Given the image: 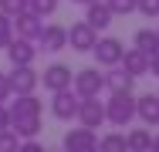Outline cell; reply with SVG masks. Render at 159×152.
Masks as SVG:
<instances>
[{"label": "cell", "mask_w": 159, "mask_h": 152, "mask_svg": "<svg viewBox=\"0 0 159 152\" xmlns=\"http://www.w3.org/2000/svg\"><path fill=\"white\" fill-rule=\"evenodd\" d=\"M14 98L17 101L7 105V112H10V132L17 139H37V132H41V112H44L37 91L34 95H14Z\"/></svg>", "instance_id": "obj_1"}, {"label": "cell", "mask_w": 159, "mask_h": 152, "mask_svg": "<svg viewBox=\"0 0 159 152\" xmlns=\"http://www.w3.org/2000/svg\"><path fill=\"white\" fill-rule=\"evenodd\" d=\"M135 118V98L132 91H112L105 101V122H112L115 128H129Z\"/></svg>", "instance_id": "obj_2"}, {"label": "cell", "mask_w": 159, "mask_h": 152, "mask_svg": "<svg viewBox=\"0 0 159 152\" xmlns=\"http://www.w3.org/2000/svg\"><path fill=\"white\" fill-rule=\"evenodd\" d=\"M71 88L78 91V98H102L105 74H102L98 68H81V71H75V78H71Z\"/></svg>", "instance_id": "obj_3"}, {"label": "cell", "mask_w": 159, "mask_h": 152, "mask_svg": "<svg viewBox=\"0 0 159 152\" xmlns=\"http://www.w3.org/2000/svg\"><path fill=\"white\" fill-rule=\"evenodd\" d=\"M78 105H81V98H78V91H75V88L51 91V115H54L58 122L78 118Z\"/></svg>", "instance_id": "obj_4"}, {"label": "cell", "mask_w": 159, "mask_h": 152, "mask_svg": "<svg viewBox=\"0 0 159 152\" xmlns=\"http://www.w3.org/2000/svg\"><path fill=\"white\" fill-rule=\"evenodd\" d=\"M98 44V30L88 20H78L68 27V47L71 51H81V54H92V47Z\"/></svg>", "instance_id": "obj_5"}, {"label": "cell", "mask_w": 159, "mask_h": 152, "mask_svg": "<svg viewBox=\"0 0 159 152\" xmlns=\"http://www.w3.org/2000/svg\"><path fill=\"white\" fill-rule=\"evenodd\" d=\"M64 152H98V135L95 128H85V125H78V128H68L64 132Z\"/></svg>", "instance_id": "obj_6"}, {"label": "cell", "mask_w": 159, "mask_h": 152, "mask_svg": "<svg viewBox=\"0 0 159 152\" xmlns=\"http://www.w3.org/2000/svg\"><path fill=\"white\" fill-rule=\"evenodd\" d=\"M7 78H10V91H14V95H34L37 85H41V71H34V64L14 68Z\"/></svg>", "instance_id": "obj_7"}, {"label": "cell", "mask_w": 159, "mask_h": 152, "mask_svg": "<svg viewBox=\"0 0 159 152\" xmlns=\"http://www.w3.org/2000/svg\"><path fill=\"white\" fill-rule=\"evenodd\" d=\"M92 54L102 68H112V64H122V54H125V47H122V41L119 37H98V44L92 47Z\"/></svg>", "instance_id": "obj_8"}, {"label": "cell", "mask_w": 159, "mask_h": 152, "mask_svg": "<svg viewBox=\"0 0 159 152\" xmlns=\"http://www.w3.org/2000/svg\"><path fill=\"white\" fill-rule=\"evenodd\" d=\"M68 47V27L61 24H44L41 37H37V51H48V54H58Z\"/></svg>", "instance_id": "obj_9"}, {"label": "cell", "mask_w": 159, "mask_h": 152, "mask_svg": "<svg viewBox=\"0 0 159 152\" xmlns=\"http://www.w3.org/2000/svg\"><path fill=\"white\" fill-rule=\"evenodd\" d=\"M78 125L102 128L105 125V101L102 98H81V105H78Z\"/></svg>", "instance_id": "obj_10"}, {"label": "cell", "mask_w": 159, "mask_h": 152, "mask_svg": "<svg viewBox=\"0 0 159 152\" xmlns=\"http://www.w3.org/2000/svg\"><path fill=\"white\" fill-rule=\"evenodd\" d=\"M71 78H75V71L61 64V61H54V64H48L44 68V74H41V85L48 91H61V88H71Z\"/></svg>", "instance_id": "obj_11"}, {"label": "cell", "mask_w": 159, "mask_h": 152, "mask_svg": "<svg viewBox=\"0 0 159 152\" xmlns=\"http://www.w3.org/2000/svg\"><path fill=\"white\" fill-rule=\"evenodd\" d=\"M41 30H44V17H37L31 10H24V14L14 17V37H24V41H34L37 44Z\"/></svg>", "instance_id": "obj_12"}, {"label": "cell", "mask_w": 159, "mask_h": 152, "mask_svg": "<svg viewBox=\"0 0 159 152\" xmlns=\"http://www.w3.org/2000/svg\"><path fill=\"white\" fill-rule=\"evenodd\" d=\"M3 51H7V58H10L14 68H20V64H34V61H37V44H34V41H24V37H14Z\"/></svg>", "instance_id": "obj_13"}, {"label": "cell", "mask_w": 159, "mask_h": 152, "mask_svg": "<svg viewBox=\"0 0 159 152\" xmlns=\"http://www.w3.org/2000/svg\"><path fill=\"white\" fill-rule=\"evenodd\" d=\"M122 68H125L129 74L142 78V74H149V68H152V58H149L146 51H139V47H125V54H122Z\"/></svg>", "instance_id": "obj_14"}, {"label": "cell", "mask_w": 159, "mask_h": 152, "mask_svg": "<svg viewBox=\"0 0 159 152\" xmlns=\"http://www.w3.org/2000/svg\"><path fill=\"white\" fill-rule=\"evenodd\" d=\"M135 118H142V125H159V95H139L135 98Z\"/></svg>", "instance_id": "obj_15"}, {"label": "cell", "mask_w": 159, "mask_h": 152, "mask_svg": "<svg viewBox=\"0 0 159 152\" xmlns=\"http://www.w3.org/2000/svg\"><path fill=\"white\" fill-rule=\"evenodd\" d=\"M135 85V74H129L122 64H112L105 71V91H132Z\"/></svg>", "instance_id": "obj_16"}, {"label": "cell", "mask_w": 159, "mask_h": 152, "mask_svg": "<svg viewBox=\"0 0 159 152\" xmlns=\"http://www.w3.org/2000/svg\"><path fill=\"white\" fill-rule=\"evenodd\" d=\"M85 7H88V10H85V20H88L95 30H105L108 24H112V17H115V14L108 10L105 0H92V3H85Z\"/></svg>", "instance_id": "obj_17"}, {"label": "cell", "mask_w": 159, "mask_h": 152, "mask_svg": "<svg viewBox=\"0 0 159 152\" xmlns=\"http://www.w3.org/2000/svg\"><path fill=\"white\" fill-rule=\"evenodd\" d=\"M125 145H129V152H149L152 149V132L149 128H132V132H125Z\"/></svg>", "instance_id": "obj_18"}, {"label": "cell", "mask_w": 159, "mask_h": 152, "mask_svg": "<svg viewBox=\"0 0 159 152\" xmlns=\"http://www.w3.org/2000/svg\"><path fill=\"white\" fill-rule=\"evenodd\" d=\"M135 47H139V51H146L149 58H156V54H159V34H156L152 27L135 30Z\"/></svg>", "instance_id": "obj_19"}, {"label": "cell", "mask_w": 159, "mask_h": 152, "mask_svg": "<svg viewBox=\"0 0 159 152\" xmlns=\"http://www.w3.org/2000/svg\"><path fill=\"white\" fill-rule=\"evenodd\" d=\"M98 152H129L125 135H122V132H108V135H102V139H98Z\"/></svg>", "instance_id": "obj_20"}, {"label": "cell", "mask_w": 159, "mask_h": 152, "mask_svg": "<svg viewBox=\"0 0 159 152\" xmlns=\"http://www.w3.org/2000/svg\"><path fill=\"white\" fill-rule=\"evenodd\" d=\"M58 7H61V0H27V10L37 17H51V14H58Z\"/></svg>", "instance_id": "obj_21"}, {"label": "cell", "mask_w": 159, "mask_h": 152, "mask_svg": "<svg viewBox=\"0 0 159 152\" xmlns=\"http://www.w3.org/2000/svg\"><path fill=\"white\" fill-rule=\"evenodd\" d=\"M108 3V10L115 14V17H129V14H135V0H105Z\"/></svg>", "instance_id": "obj_22"}, {"label": "cell", "mask_w": 159, "mask_h": 152, "mask_svg": "<svg viewBox=\"0 0 159 152\" xmlns=\"http://www.w3.org/2000/svg\"><path fill=\"white\" fill-rule=\"evenodd\" d=\"M10 41H14V17L0 14V47H7Z\"/></svg>", "instance_id": "obj_23"}, {"label": "cell", "mask_w": 159, "mask_h": 152, "mask_svg": "<svg viewBox=\"0 0 159 152\" xmlns=\"http://www.w3.org/2000/svg\"><path fill=\"white\" fill-rule=\"evenodd\" d=\"M17 149H20V139L10 128H0V152H17Z\"/></svg>", "instance_id": "obj_24"}, {"label": "cell", "mask_w": 159, "mask_h": 152, "mask_svg": "<svg viewBox=\"0 0 159 152\" xmlns=\"http://www.w3.org/2000/svg\"><path fill=\"white\" fill-rule=\"evenodd\" d=\"M24 10H27V0H0V14H7V17H17Z\"/></svg>", "instance_id": "obj_25"}, {"label": "cell", "mask_w": 159, "mask_h": 152, "mask_svg": "<svg viewBox=\"0 0 159 152\" xmlns=\"http://www.w3.org/2000/svg\"><path fill=\"white\" fill-rule=\"evenodd\" d=\"M135 10L152 20V17H159V0H135Z\"/></svg>", "instance_id": "obj_26"}, {"label": "cell", "mask_w": 159, "mask_h": 152, "mask_svg": "<svg viewBox=\"0 0 159 152\" xmlns=\"http://www.w3.org/2000/svg\"><path fill=\"white\" fill-rule=\"evenodd\" d=\"M17 152H48V149H44L37 139H20V149Z\"/></svg>", "instance_id": "obj_27"}, {"label": "cell", "mask_w": 159, "mask_h": 152, "mask_svg": "<svg viewBox=\"0 0 159 152\" xmlns=\"http://www.w3.org/2000/svg\"><path fill=\"white\" fill-rule=\"evenodd\" d=\"M14 98V91H10V78L0 71V101H10Z\"/></svg>", "instance_id": "obj_28"}, {"label": "cell", "mask_w": 159, "mask_h": 152, "mask_svg": "<svg viewBox=\"0 0 159 152\" xmlns=\"http://www.w3.org/2000/svg\"><path fill=\"white\" fill-rule=\"evenodd\" d=\"M0 128H10V112H7V101H0Z\"/></svg>", "instance_id": "obj_29"}, {"label": "cell", "mask_w": 159, "mask_h": 152, "mask_svg": "<svg viewBox=\"0 0 159 152\" xmlns=\"http://www.w3.org/2000/svg\"><path fill=\"white\" fill-rule=\"evenodd\" d=\"M149 74H156V78H159V54L152 58V68H149Z\"/></svg>", "instance_id": "obj_30"}, {"label": "cell", "mask_w": 159, "mask_h": 152, "mask_svg": "<svg viewBox=\"0 0 159 152\" xmlns=\"http://www.w3.org/2000/svg\"><path fill=\"white\" fill-rule=\"evenodd\" d=\"M149 152H159V135H152V149Z\"/></svg>", "instance_id": "obj_31"}, {"label": "cell", "mask_w": 159, "mask_h": 152, "mask_svg": "<svg viewBox=\"0 0 159 152\" xmlns=\"http://www.w3.org/2000/svg\"><path fill=\"white\" fill-rule=\"evenodd\" d=\"M71 3H92V0H71Z\"/></svg>", "instance_id": "obj_32"}, {"label": "cell", "mask_w": 159, "mask_h": 152, "mask_svg": "<svg viewBox=\"0 0 159 152\" xmlns=\"http://www.w3.org/2000/svg\"><path fill=\"white\" fill-rule=\"evenodd\" d=\"M54 152H64V149H54Z\"/></svg>", "instance_id": "obj_33"}, {"label": "cell", "mask_w": 159, "mask_h": 152, "mask_svg": "<svg viewBox=\"0 0 159 152\" xmlns=\"http://www.w3.org/2000/svg\"><path fill=\"white\" fill-rule=\"evenodd\" d=\"M156 34H159V27H156Z\"/></svg>", "instance_id": "obj_34"}]
</instances>
